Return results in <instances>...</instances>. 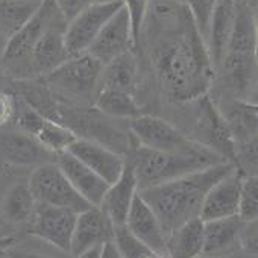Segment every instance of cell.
Here are the masks:
<instances>
[{"label":"cell","mask_w":258,"mask_h":258,"mask_svg":"<svg viewBox=\"0 0 258 258\" xmlns=\"http://www.w3.org/2000/svg\"><path fill=\"white\" fill-rule=\"evenodd\" d=\"M151 43V61L157 81L172 102H195L207 94L214 67L193 17L182 26L154 34H142Z\"/></svg>","instance_id":"1"},{"label":"cell","mask_w":258,"mask_h":258,"mask_svg":"<svg viewBox=\"0 0 258 258\" xmlns=\"http://www.w3.org/2000/svg\"><path fill=\"white\" fill-rule=\"evenodd\" d=\"M235 169L232 163H220L176 179L142 188L139 195L158 217L166 235L190 219L199 217L207 191Z\"/></svg>","instance_id":"2"},{"label":"cell","mask_w":258,"mask_h":258,"mask_svg":"<svg viewBox=\"0 0 258 258\" xmlns=\"http://www.w3.org/2000/svg\"><path fill=\"white\" fill-rule=\"evenodd\" d=\"M225 161L226 160L219 154L191 137L176 151H157L137 145L131 160L139 190L154 187Z\"/></svg>","instance_id":"3"},{"label":"cell","mask_w":258,"mask_h":258,"mask_svg":"<svg viewBox=\"0 0 258 258\" xmlns=\"http://www.w3.org/2000/svg\"><path fill=\"white\" fill-rule=\"evenodd\" d=\"M115 118L100 112L97 108L88 105H76L59 100L56 111V121L70 127L78 139H85L103 145L105 148L124 155L131 151L134 139L131 133L126 134L114 123Z\"/></svg>","instance_id":"4"},{"label":"cell","mask_w":258,"mask_h":258,"mask_svg":"<svg viewBox=\"0 0 258 258\" xmlns=\"http://www.w3.org/2000/svg\"><path fill=\"white\" fill-rule=\"evenodd\" d=\"M103 64L90 53L70 56L41 81L62 102L88 105L94 102Z\"/></svg>","instance_id":"5"},{"label":"cell","mask_w":258,"mask_h":258,"mask_svg":"<svg viewBox=\"0 0 258 258\" xmlns=\"http://www.w3.org/2000/svg\"><path fill=\"white\" fill-rule=\"evenodd\" d=\"M64 20L59 14L53 0H43L40 10L35 16L16 34H13L2 50V62L14 73L17 78L26 79V64L28 58L44 31L56 22ZM66 22V20H64Z\"/></svg>","instance_id":"6"},{"label":"cell","mask_w":258,"mask_h":258,"mask_svg":"<svg viewBox=\"0 0 258 258\" xmlns=\"http://www.w3.org/2000/svg\"><path fill=\"white\" fill-rule=\"evenodd\" d=\"M28 184L38 204L62 207L76 213L85 211L91 207L72 187L56 161L37 166L29 176Z\"/></svg>","instance_id":"7"},{"label":"cell","mask_w":258,"mask_h":258,"mask_svg":"<svg viewBox=\"0 0 258 258\" xmlns=\"http://www.w3.org/2000/svg\"><path fill=\"white\" fill-rule=\"evenodd\" d=\"M196 103V142L219 154L223 160L235 164V145L220 109L205 94Z\"/></svg>","instance_id":"8"},{"label":"cell","mask_w":258,"mask_h":258,"mask_svg":"<svg viewBox=\"0 0 258 258\" xmlns=\"http://www.w3.org/2000/svg\"><path fill=\"white\" fill-rule=\"evenodd\" d=\"M123 7L121 0L109 4H91L66 25L64 41L70 56L85 53L103 25Z\"/></svg>","instance_id":"9"},{"label":"cell","mask_w":258,"mask_h":258,"mask_svg":"<svg viewBox=\"0 0 258 258\" xmlns=\"http://www.w3.org/2000/svg\"><path fill=\"white\" fill-rule=\"evenodd\" d=\"M76 216L78 213L73 210L37 202L32 219L28 223V232L69 253Z\"/></svg>","instance_id":"10"},{"label":"cell","mask_w":258,"mask_h":258,"mask_svg":"<svg viewBox=\"0 0 258 258\" xmlns=\"http://www.w3.org/2000/svg\"><path fill=\"white\" fill-rule=\"evenodd\" d=\"M131 50H136L131 19H129L126 8L121 7L103 25L87 53L94 56L102 64H106L118 55Z\"/></svg>","instance_id":"11"},{"label":"cell","mask_w":258,"mask_h":258,"mask_svg":"<svg viewBox=\"0 0 258 258\" xmlns=\"http://www.w3.org/2000/svg\"><path fill=\"white\" fill-rule=\"evenodd\" d=\"M66 25L67 23L64 20L56 22L52 26H49L44 31V34L38 38L28 58L26 79L41 78L70 58L64 41Z\"/></svg>","instance_id":"12"},{"label":"cell","mask_w":258,"mask_h":258,"mask_svg":"<svg viewBox=\"0 0 258 258\" xmlns=\"http://www.w3.org/2000/svg\"><path fill=\"white\" fill-rule=\"evenodd\" d=\"M129 133L139 146L157 151H176L190 140L172 123L145 112L131 120Z\"/></svg>","instance_id":"13"},{"label":"cell","mask_w":258,"mask_h":258,"mask_svg":"<svg viewBox=\"0 0 258 258\" xmlns=\"http://www.w3.org/2000/svg\"><path fill=\"white\" fill-rule=\"evenodd\" d=\"M0 160L8 166L29 167L56 160V155L47 151L35 137L16 129L0 131Z\"/></svg>","instance_id":"14"},{"label":"cell","mask_w":258,"mask_h":258,"mask_svg":"<svg viewBox=\"0 0 258 258\" xmlns=\"http://www.w3.org/2000/svg\"><path fill=\"white\" fill-rule=\"evenodd\" d=\"M124 226L152 252L167 258V250H166L167 235L158 217L155 216L152 208L143 201L139 191L131 204V208H129Z\"/></svg>","instance_id":"15"},{"label":"cell","mask_w":258,"mask_h":258,"mask_svg":"<svg viewBox=\"0 0 258 258\" xmlns=\"http://www.w3.org/2000/svg\"><path fill=\"white\" fill-rule=\"evenodd\" d=\"M112 234L114 225L106 214L99 207H90L76 216L69 253L72 258H75L93 246H99L108 240H112Z\"/></svg>","instance_id":"16"},{"label":"cell","mask_w":258,"mask_h":258,"mask_svg":"<svg viewBox=\"0 0 258 258\" xmlns=\"http://www.w3.org/2000/svg\"><path fill=\"white\" fill-rule=\"evenodd\" d=\"M243 176L244 175L235 167L207 191L199 213L204 222L237 214Z\"/></svg>","instance_id":"17"},{"label":"cell","mask_w":258,"mask_h":258,"mask_svg":"<svg viewBox=\"0 0 258 258\" xmlns=\"http://www.w3.org/2000/svg\"><path fill=\"white\" fill-rule=\"evenodd\" d=\"M67 152L82 161L108 184H112L118 179L126 163V158L118 155L117 152L85 139H76L70 145Z\"/></svg>","instance_id":"18"},{"label":"cell","mask_w":258,"mask_h":258,"mask_svg":"<svg viewBox=\"0 0 258 258\" xmlns=\"http://www.w3.org/2000/svg\"><path fill=\"white\" fill-rule=\"evenodd\" d=\"M55 161L79 196L91 207H100L109 184L67 151L56 154Z\"/></svg>","instance_id":"19"},{"label":"cell","mask_w":258,"mask_h":258,"mask_svg":"<svg viewBox=\"0 0 258 258\" xmlns=\"http://www.w3.org/2000/svg\"><path fill=\"white\" fill-rule=\"evenodd\" d=\"M137 191H139V185H137L133 163L126 160L121 175L115 182L109 184L102 199V204L99 207L114 226L124 225L129 208H131V204Z\"/></svg>","instance_id":"20"},{"label":"cell","mask_w":258,"mask_h":258,"mask_svg":"<svg viewBox=\"0 0 258 258\" xmlns=\"http://www.w3.org/2000/svg\"><path fill=\"white\" fill-rule=\"evenodd\" d=\"M244 222L237 216L204 222V256H225L238 246L240 231Z\"/></svg>","instance_id":"21"},{"label":"cell","mask_w":258,"mask_h":258,"mask_svg":"<svg viewBox=\"0 0 258 258\" xmlns=\"http://www.w3.org/2000/svg\"><path fill=\"white\" fill-rule=\"evenodd\" d=\"M234 11H235V0H217L211 14L205 44L214 70L219 67V64L222 62L226 53L228 41L234 23Z\"/></svg>","instance_id":"22"},{"label":"cell","mask_w":258,"mask_h":258,"mask_svg":"<svg viewBox=\"0 0 258 258\" xmlns=\"http://www.w3.org/2000/svg\"><path fill=\"white\" fill-rule=\"evenodd\" d=\"M220 114L228 124L235 148L256 140L258 114L255 103L247 102L246 99H240L228 103V106L222 109Z\"/></svg>","instance_id":"23"},{"label":"cell","mask_w":258,"mask_h":258,"mask_svg":"<svg viewBox=\"0 0 258 258\" xmlns=\"http://www.w3.org/2000/svg\"><path fill=\"white\" fill-rule=\"evenodd\" d=\"M37 201L28 181L14 182L0 201V217L10 226L28 225L35 211Z\"/></svg>","instance_id":"24"},{"label":"cell","mask_w":258,"mask_h":258,"mask_svg":"<svg viewBox=\"0 0 258 258\" xmlns=\"http://www.w3.org/2000/svg\"><path fill=\"white\" fill-rule=\"evenodd\" d=\"M167 258H199L204 250V220L195 217L175 228L166 240Z\"/></svg>","instance_id":"25"},{"label":"cell","mask_w":258,"mask_h":258,"mask_svg":"<svg viewBox=\"0 0 258 258\" xmlns=\"http://www.w3.org/2000/svg\"><path fill=\"white\" fill-rule=\"evenodd\" d=\"M137 70H139V64L133 50L118 55L117 58L103 64L100 81H99V90L112 88V90L133 91L137 79Z\"/></svg>","instance_id":"26"},{"label":"cell","mask_w":258,"mask_h":258,"mask_svg":"<svg viewBox=\"0 0 258 258\" xmlns=\"http://www.w3.org/2000/svg\"><path fill=\"white\" fill-rule=\"evenodd\" d=\"M94 108L112 118H129L133 120L143 114V109L137 103L133 91L105 88L99 90L94 102Z\"/></svg>","instance_id":"27"},{"label":"cell","mask_w":258,"mask_h":258,"mask_svg":"<svg viewBox=\"0 0 258 258\" xmlns=\"http://www.w3.org/2000/svg\"><path fill=\"white\" fill-rule=\"evenodd\" d=\"M43 0H0V35L7 40L40 10Z\"/></svg>","instance_id":"28"},{"label":"cell","mask_w":258,"mask_h":258,"mask_svg":"<svg viewBox=\"0 0 258 258\" xmlns=\"http://www.w3.org/2000/svg\"><path fill=\"white\" fill-rule=\"evenodd\" d=\"M32 137H35L47 151L52 154L66 152L70 145L78 139L75 133L61 121L43 117L40 123L37 124L35 131L32 133Z\"/></svg>","instance_id":"29"},{"label":"cell","mask_w":258,"mask_h":258,"mask_svg":"<svg viewBox=\"0 0 258 258\" xmlns=\"http://www.w3.org/2000/svg\"><path fill=\"white\" fill-rule=\"evenodd\" d=\"M237 216L243 222H255L258 217V179L256 175H244L240 187Z\"/></svg>","instance_id":"30"},{"label":"cell","mask_w":258,"mask_h":258,"mask_svg":"<svg viewBox=\"0 0 258 258\" xmlns=\"http://www.w3.org/2000/svg\"><path fill=\"white\" fill-rule=\"evenodd\" d=\"M5 258H72L70 253L56 249L52 244H47V249L43 246H34L31 243H14L7 249Z\"/></svg>","instance_id":"31"},{"label":"cell","mask_w":258,"mask_h":258,"mask_svg":"<svg viewBox=\"0 0 258 258\" xmlns=\"http://www.w3.org/2000/svg\"><path fill=\"white\" fill-rule=\"evenodd\" d=\"M217 0H184V5L188 8L193 22L204 40H207L208 25L213 14V10L216 7Z\"/></svg>","instance_id":"32"},{"label":"cell","mask_w":258,"mask_h":258,"mask_svg":"<svg viewBox=\"0 0 258 258\" xmlns=\"http://www.w3.org/2000/svg\"><path fill=\"white\" fill-rule=\"evenodd\" d=\"M149 2H151V0H121L123 7L126 8V11L129 14V19H131L136 49L140 44V32H142V26H143L145 17H146Z\"/></svg>","instance_id":"33"},{"label":"cell","mask_w":258,"mask_h":258,"mask_svg":"<svg viewBox=\"0 0 258 258\" xmlns=\"http://www.w3.org/2000/svg\"><path fill=\"white\" fill-rule=\"evenodd\" d=\"M59 14L69 23L72 19H75L78 14H81L85 8H88L91 4H94L93 0H53Z\"/></svg>","instance_id":"34"},{"label":"cell","mask_w":258,"mask_h":258,"mask_svg":"<svg viewBox=\"0 0 258 258\" xmlns=\"http://www.w3.org/2000/svg\"><path fill=\"white\" fill-rule=\"evenodd\" d=\"M238 247L246 250L250 256L256 255V220L244 222L238 237Z\"/></svg>","instance_id":"35"},{"label":"cell","mask_w":258,"mask_h":258,"mask_svg":"<svg viewBox=\"0 0 258 258\" xmlns=\"http://www.w3.org/2000/svg\"><path fill=\"white\" fill-rule=\"evenodd\" d=\"M16 109L17 99L7 91H0V127L8 124L16 117Z\"/></svg>","instance_id":"36"},{"label":"cell","mask_w":258,"mask_h":258,"mask_svg":"<svg viewBox=\"0 0 258 258\" xmlns=\"http://www.w3.org/2000/svg\"><path fill=\"white\" fill-rule=\"evenodd\" d=\"M100 258H123L120 250L117 249L115 243L112 240H108L102 244L100 249Z\"/></svg>","instance_id":"37"},{"label":"cell","mask_w":258,"mask_h":258,"mask_svg":"<svg viewBox=\"0 0 258 258\" xmlns=\"http://www.w3.org/2000/svg\"><path fill=\"white\" fill-rule=\"evenodd\" d=\"M13 241L14 240L11 237H8L2 229H0V258H5V252L13 244Z\"/></svg>","instance_id":"38"},{"label":"cell","mask_w":258,"mask_h":258,"mask_svg":"<svg viewBox=\"0 0 258 258\" xmlns=\"http://www.w3.org/2000/svg\"><path fill=\"white\" fill-rule=\"evenodd\" d=\"M100 249H102V244L93 246V247L84 250L82 253H79V255L75 256V258H100Z\"/></svg>","instance_id":"39"},{"label":"cell","mask_w":258,"mask_h":258,"mask_svg":"<svg viewBox=\"0 0 258 258\" xmlns=\"http://www.w3.org/2000/svg\"><path fill=\"white\" fill-rule=\"evenodd\" d=\"M143 258H164V256H161V255H158V253H155V252H149V253H146Z\"/></svg>","instance_id":"40"},{"label":"cell","mask_w":258,"mask_h":258,"mask_svg":"<svg viewBox=\"0 0 258 258\" xmlns=\"http://www.w3.org/2000/svg\"><path fill=\"white\" fill-rule=\"evenodd\" d=\"M94 4H109V2H117V0H93Z\"/></svg>","instance_id":"41"},{"label":"cell","mask_w":258,"mask_h":258,"mask_svg":"<svg viewBox=\"0 0 258 258\" xmlns=\"http://www.w3.org/2000/svg\"><path fill=\"white\" fill-rule=\"evenodd\" d=\"M217 258H222V256H217Z\"/></svg>","instance_id":"42"}]
</instances>
